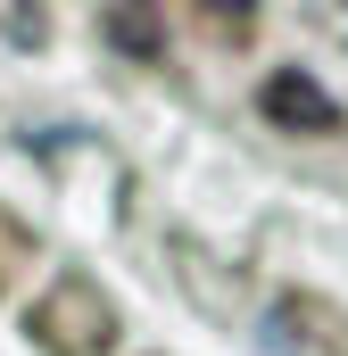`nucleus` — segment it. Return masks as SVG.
I'll use <instances>...</instances> for the list:
<instances>
[{
  "label": "nucleus",
  "instance_id": "nucleus-1",
  "mask_svg": "<svg viewBox=\"0 0 348 356\" xmlns=\"http://www.w3.org/2000/svg\"><path fill=\"white\" fill-rule=\"evenodd\" d=\"M265 116H274V124H299V133H332V124H340V108L324 99L315 75H274V83H265Z\"/></svg>",
  "mask_w": 348,
  "mask_h": 356
}]
</instances>
